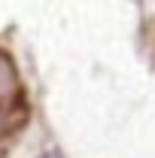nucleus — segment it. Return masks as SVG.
<instances>
[{
    "label": "nucleus",
    "mask_w": 155,
    "mask_h": 158,
    "mask_svg": "<svg viewBox=\"0 0 155 158\" xmlns=\"http://www.w3.org/2000/svg\"><path fill=\"white\" fill-rule=\"evenodd\" d=\"M43 158H58V155H43Z\"/></svg>",
    "instance_id": "obj_1"
}]
</instances>
